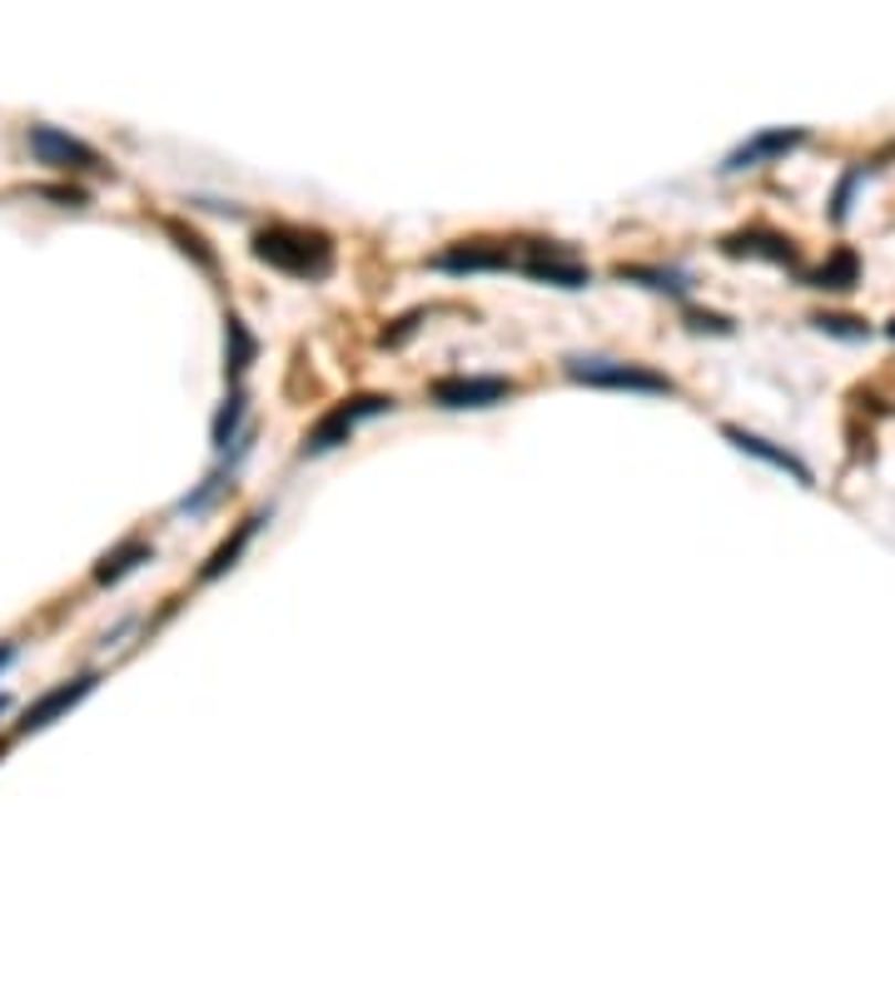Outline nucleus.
<instances>
[{
  "instance_id": "ddd939ff",
  "label": "nucleus",
  "mask_w": 895,
  "mask_h": 985,
  "mask_svg": "<svg viewBox=\"0 0 895 985\" xmlns=\"http://www.w3.org/2000/svg\"><path fill=\"white\" fill-rule=\"evenodd\" d=\"M149 557H155V547H149L145 537H125V543H119L115 553H105V557H99V567H95V583H99V587H115L119 577H129L139 563H149Z\"/></svg>"
},
{
  "instance_id": "1a4fd4ad",
  "label": "nucleus",
  "mask_w": 895,
  "mask_h": 985,
  "mask_svg": "<svg viewBox=\"0 0 895 985\" xmlns=\"http://www.w3.org/2000/svg\"><path fill=\"white\" fill-rule=\"evenodd\" d=\"M722 438L731 448H741V453H751V458H761V463H771V468H781V473H791L796 483H806L811 488L815 478H811V468L801 463V458L791 453V448H776L771 438H761V433H746V428H736V423H722Z\"/></svg>"
},
{
  "instance_id": "aec40b11",
  "label": "nucleus",
  "mask_w": 895,
  "mask_h": 985,
  "mask_svg": "<svg viewBox=\"0 0 895 985\" xmlns=\"http://www.w3.org/2000/svg\"><path fill=\"white\" fill-rule=\"evenodd\" d=\"M815 328H821V334H835V338H871V324L845 318V314H821V318H815Z\"/></svg>"
},
{
  "instance_id": "0eeeda50",
  "label": "nucleus",
  "mask_w": 895,
  "mask_h": 985,
  "mask_svg": "<svg viewBox=\"0 0 895 985\" xmlns=\"http://www.w3.org/2000/svg\"><path fill=\"white\" fill-rule=\"evenodd\" d=\"M517 269H523L527 279H537V284H557V289H587L592 284V269L577 264V259L562 254L557 244H527V254L517 259Z\"/></svg>"
},
{
  "instance_id": "b1692460",
  "label": "nucleus",
  "mask_w": 895,
  "mask_h": 985,
  "mask_svg": "<svg viewBox=\"0 0 895 985\" xmlns=\"http://www.w3.org/2000/svg\"><path fill=\"white\" fill-rule=\"evenodd\" d=\"M891 338H895V318H891Z\"/></svg>"
},
{
  "instance_id": "9d476101",
  "label": "nucleus",
  "mask_w": 895,
  "mask_h": 985,
  "mask_svg": "<svg viewBox=\"0 0 895 985\" xmlns=\"http://www.w3.org/2000/svg\"><path fill=\"white\" fill-rule=\"evenodd\" d=\"M722 249L731 259H771V264H796V244L776 229H736L722 239Z\"/></svg>"
},
{
  "instance_id": "423d86ee",
  "label": "nucleus",
  "mask_w": 895,
  "mask_h": 985,
  "mask_svg": "<svg viewBox=\"0 0 895 985\" xmlns=\"http://www.w3.org/2000/svg\"><path fill=\"white\" fill-rule=\"evenodd\" d=\"M428 264L438 274H497V269H517L513 244H497V239H463V244L433 254Z\"/></svg>"
},
{
  "instance_id": "f3484780",
  "label": "nucleus",
  "mask_w": 895,
  "mask_h": 985,
  "mask_svg": "<svg viewBox=\"0 0 895 985\" xmlns=\"http://www.w3.org/2000/svg\"><path fill=\"white\" fill-rule=\"evenodd\" d=\"M244 408H249V398H244V394H229V398H224V408L214 413V423H209V438H214L219 453H229V443H239V423H244Z\"/></svg>"
},
{
  "instance_id": "4468645a",
  "label": "nucleus",
  "mask_w": 895,
  "mask_h": 985,
  "mask_svg": "<svg viewBox=\"0 0 895 985\" xmlns=\"http://www.w3.org/2000/svg\"><path fill=\"white\" fill-rule=\"evenodd\" d=\"M254 358H259V338L249 334L244 318L229 314L224 318V378H244Z\"/></svg>"
},
{
  "instance_id": "412c9836",
  "label": "nucleus",
  "mask_w": 895,
  "mask_h": 985,
  "mask_svg": "<svg viewBox=\"0 0 895 985\" xmlns=\"http://www.w3.org/2000/svg\"><path fill=\"white\" fill-rule=\"evenodd\" d=\"M35 199H55V205H70V209H85L90 195L80 185H45V189H30Z\"/></svg>"
},
{
  "instance_id": "5701e85b",
  "label": "nucleus",
  "mask_w": 895,
  "mask_h": 985,
  "mask_svg": "<svg viewBox=\"0 0 895 985\" xmlns=\"http://www.w3.org/2000/svg\"><path fill=\"white\" fill-rule=\"evenodd\" d=\"M6 706H10V696H0V712H6Z\"/></svg>"
},
{
  "instance_id": "6e6552de",
  "label": "nucleus",
  "mask_w": 895,
  "mask_h": 985,
  "mask_svg": "<svg viewBox=\"0 0 895 985\" xmlns=\"http://www.w3.org/2000/svg\"><path fill=\"white\" fill-rule=\"evenodd\" d=\"M95 682H99L95 672H80V677H70V682H60V687H50V692H40L35 702L25 706V716H20V732H45V726L60 722L70 706L85 702V696L95 692Z\"/></svg>"
},
{
  "instance_id": "a211bd4d",
  "label": "nucleus",
  "mask_w": 895,
  "mask_h": 985,
  "mask_svg": "<svg viewBox=\"0 0 895 985\" xmlns=\"http://www.w3.org/2000/svg\"><path fill=\"white\" fill-rule=\"evenodd\" d=\"M617 279H642L646 289H662V294H686V274L682 269H646V264H617Z\"/></svg>"
},
{
  "instance_id": "f257e3e1",
  "label": "nucleus",
  "mask_w": 895,
  "mask_h": 985,
  "mask_svg": "<svg viewBox=\"0 0 895 985\" xmlns=\"http://www.w3.org/2000/svg\"><path fill=\"white\" fill-rule=\"evenodd\" d=\"M254 259L278 274H294V279H324L334 269V244L328 234L304 224H268L254 234Z\"/></svg>"
},
{
  "instance_id": "dca6fc26",
  "label": "nucleus",
  "mask_w": 895,
  "mask_h": 985,
  "mask_svg": "<svg viewBox=\"0 0 895 985\" xmlns=\"http://www.w3.org/2000/svg\"><path fill=\"white\" fill-rule=\"evenodd\" d=\"M855 279H861V259H855L851 249H835V254L811 274V284L815 289H851Z\"/></svg>"
},
{
  "instance_id": "2eb2a0df",
  "label": "nucleus",
  "mask_w": 895,
  "mask_h": 985,
  "mask_svg": "<svg viewBox=\"0 0 895 985\" xmlns=\"http://www.w3.org/2000/svg\"><path fill=\"white\" fill-rule=\"evenodd\" d=\"M165 234L175 239V244L185 249V254L194 259V264L204 269V274H214V269H219V254H214V249H209V239L199 234V229H189L185 219H165Z\"/></svg>"
},
{
  "instance_id": "6ab92c4d",
  "label": "nucleus",
  "mask_w": 895,
  "mask_h": 985,
  "mask_svg": "<svg viewBox=\"0 0 895 985\" xmlns=\"http://www.w3.org/2000/svg\"><path fill=\"white\" fill-rule=\"evenodd\" d=\"M224 488H229V473H209L204 483L194 488V493H185V497H179V503H175V513H204V507L214 503V497L224 493Z\"/></svg>"
},
{
  "instance_id": "9b49d317",
  "label": "nucleus",
  "mask_w": 895,
  "mask_h": 985,
  "mask_svg": "<svg viewBox=\"0 0 895 985\" xmlns=\"http://www.w3.org/2000/svg\"><path fill=\"white\" fill-rule=\"evenodd\" d=\"M806 139V129L796 125V129H761V135H751L746 145H736L731 155H726V165L722 169H751V165H761V159H776V155H791L796 145Z\"/></svg>"
},
{
  "instance_id": "f8f14e48",
  "label": "nucleus",
  "mask_w": 895,
  "mask_h": 985,
  "mask_svg": "<svg viewBox=\"0 0 895 985\" xmlns=\"http://www.w3.org/2000/svg\"><path fill=\"white\" fill-rule=\"evenodd\" d=\"M259 523H264V513H254V517H244V523L234 527V537H224V543L214 547V553L204 557V567H199V583H214V577H224L229 567L239 563V553L249 547V537L259 533Z\"/></svg>"
},
{
  "instance_id": "20e7f679",
  "label": "nucleus",
  "mask_w": 895,
  "mask_h": 985,
  "mask_svg": "<svg viewBox=\"0 0 895 985\" xmlns=\"http://www.w3.org/2000/svg\"><path fill=\"white\" fill-rule=\"evenodd\" d=\"M25 145H30V155H35L40 165L60 169V175H109L105 155H99L95 145H85L80 135L60 129V125H30Z\"/></svg>"
},
{
  "instance_id": "7ed1b4c3",
  "label": "nucleus",
  "mask_w": 895,
  "mask_h": 985,
  "mask_svg": "<svg viewBox=\"0 0 895 985\" xmlns=\"http://www.w3.org/2000/svg\"><path fill=\"white\" fill-rule=\"evenodd\" d=\"M388 408H393V398H388V394H354V398H344V404H334V408H328V413L304 433V448H298V458L334 453L338 443H348V438H354V428L364 423V418H378V413H388Z\"/></svg>"
},
{
  "instance_id": "39448f33",
  "label": "nucleus",
  "mask_w": 895,
  "mask_h": 985,
  "mask_svg": "<svg viewBox=\"0 0 895 985\" xmlns=\"http://www.w3.org/2000/svg\"><path fill=\"white\" fill-rule=\"evenodd\" d=\"M428 394H433L438 408H493V404H507V398L517 394V384L513 378H497V374H487V378L448 374V378H438Z\"/></svg>"
},
{
  "instance_id": "f03ea898",
  "label": "nucleus",
  "mask_w": 895,
  "mask_h": 985,
  "mask_svg": "<svg viewBox=\"0 0 895 985\" xmlns=\"http://www.w3.org/2000/svg\"><path fill=\"white\" fill-rule=\"evenodd\" d=\"M562 374L572 384H587V388H617V394H676V384L666 374L646 364H622V358H582L572 354L562 364Z\"/></svg>"
},
{
  "instance_id": "4be33fe9",
  "label": "nucleus",
  "mask_w": 895,
  "mask_h": 985,
  "mask_svg": "<svg viewBox=\"0 0 895 985\" xmlns=\"http://www.w3.org/2000/svg\"><path fill=\"white\" fill-rule=\"evenodd\" d=\"M15 652H20V647H15V642H0V672H6V667H10V662H15Z\"/></svg>"
}]
</instances>
